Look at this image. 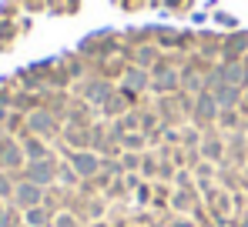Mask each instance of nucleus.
Masks as SVG:
<instances>
[{
	"label": "nucleus",
	"mask_w": 248,
	"mask_h": 227,
	"mask_svg": "<svg viewBox=\"0 0 248 227\" xmlns=\"http://www.w3.org/2000/svg\"><path fill=\"white\" fill-rule=\"evenodd\" d=\"M121 10H134V14H144V10H158L168 17H188L195 10V0H114Z\"/></svg>",
	"instance_id": "2"
},
{
	"label": "nucleus",
	"mask_w": 248,
	"mask_h": 227,
	"mask_svg": "<svg viewBox=\"0 0 248 227\" xmlns=\"http://www.w3.org/2000/svg\"><path fill=\"white\" fill-rule=\"evenodd\" d=\"M78 10H81V0H7L0 3V54L14 50L17 40L27 37L37 17H67Z\"/></svg>",
	"instance_id": "1"
}]
</instances>
